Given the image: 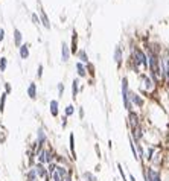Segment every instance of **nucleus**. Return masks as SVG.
Returning a JSON list of instances; mask_svg holds the SVG:
<instances>
[{"mask_svg":"<svg viewBox=\"0 0 169 181\" xmlns=\"http://www.w3.org/2000/svg\"><path fill=\"white\" fill-rule=\"evenodd\" d=\"M139 93H142L143 96L145 94H151L157 90V85L154 84V81L149 78L148 73H139Z\"/></svg>","mask_w":169,"mask_h":181,"instance_id":"f257e3e1","label":"nucleus"},{"mask_svg":"<svg viewBox=\"0 0 169 181\" xmlns=\"http://www.w3.org/2000/svg\"><path fill=\"white\" fill-rule=\"evenodd\" d=\"M129 89H131L129 87V78H128L127 75H124L121 78V96H122V105H124V108H125L127 113L134 110V107H133V104L129 102V97H128Z\"/></svg>","mask_w":169,"mask_h":181,"instance_id":"f03ea898","label":"nucleus"},{"mask_svg":"<svg viewBox=\"0 0 169 181\" xmlns=\"http://www.w3.org/2000/svg\"><path fill=\"white\" fill-rule=\"evenodd\" d=\"M128 97H129V102L133 104V107H134L136 111H143V110H145L148 100H146V97H145L142 93L129 89V91H128Z\"/></svg>","mask_w":169,"mask_h":181,"instance_id":"7ed1b4c3","label":"nucleus"},{"mask_svg":"<svg viewBox=\"0 0 169 181\" xmlns=\"http://www.w3.org/2000/svg\"><path fill=\"white\" fill-rule=\"evenodd\" d=\"M143 123H145V117L140 116L139 111L133 110V111L127 113V126H128V130L137 128V126H140V125H143Z\"/></svg>","mask_w":169,"mask_h":181,"instance_id":"20e7f679","label":"nucleus"},{"mask_svg":"<svg viewBox=\"0 0 169 181\" xmlns=\"http://www.w3.org/2000/svg\"><path fill=\"white\" fill-rule=\"evenodd\" d=\"M35 140H37V143H38V146H37V151H41L44 146H47L49 145V136H47V130H46V126L44 125H40L38 128H37V133H35ZM35 151V152H37Z\"/></svg>","mask_w":169,"mask_h":181,"instance_id":"39448f33","label":"nucleus"},{"mask_svg":"<svg viewBox=\"0 0 169 181\" xmlns=\"http://www.w3.org/2000/svg\"><path fill=\"white\" fill-rule=\"evenodd\" d=\"M113 61L114 64L117 66V69H122L124 62H125V56H124V47L121 44L114 46V50H113Z\"/></svg>","mask_w":169,"mask_h":181,"instance_id":"423d86ee","label":"nucleus"},{"mask_svg":"<svg viewBox=\"0 0 169 181\" xmlns=\"http://www.w3.org/2000/svg\"><path fill=\"white\" fill-rule=\"evenodd\" d=\"M145 171L149 177V181H163V175H162L160 169H156V168H151V166L145 164Z\"/></svg>","mask_w":169,"mask_h":181,"instance_id":"0eeeda50","label":"nucleus"},{"mask_svg":"<svg viewBox=\"0 0 169 181\" xmlns=\"http://www.w3.org/2000/svg\"><path fill=\"white\" fill-rule=\"evenodd\" d=\"M37 14H38V17H40V25H41V28L46 29V31H50V29H52V23H50V18H49L47 12H46L43 8H40Z\"/></svg>","mask_w":169,"mask_h":181,"instance_id":"6e6552de","label":"nucleus"},{"mask_svg":"<svg viewBox=\"0 0 169 181\" xmlns=\"http://www.w3.org/2000/svg\"><path fill=\"white\" fill-rule=\"evenodd\" d=\"M72 58V52H70V46L67 41H61V62L63 64H69Z\"/></svg>","mask_w":169,"mask_h":181,"instance_id":"1a4fd4ad","label":"nucleus"},{"mask_svg":"<svg viewBox=\"0 0 169 181\" xmlns=\"http://www.w3.org/2000/svg\"><path fill=\"white\" fill-rule=\"evenodd\" d=\"M70 52H72V56L78 52V49H79V35H78V31L76 29H72V38H70Z\"/></svg>","mask_w":169,"mask_h":181,"instance_id":"9d476101","label":"nucleus"},{"mask_svg":"<svg viewBox=\"0 0 169 181\" xmlns=\"http://www.w3.org/2000/svg\"><path fill=\"white\" fill-rule=\"evenodd\" d=\"M70 91H72V99L76 100L79 93L83 91V85H81V79L79 78H73L72 81V85H70Z\"/></svg>","mask_w":169,"mask_h":181,"instance_id":"9b49d317","label":"nucleus"},{"mask_svg":"<svg viewBox=\"0 0 169 181\" xmlns=\"http://www.w3.org/2000/svg\"><path fill=\"white\" fill-rule=\"evenodd\" d=\"M26 94L31 100H37L38 99V85L35 81H31L26 87Z\"/></svg>","mask_w":169,"mask_h":181,"instance_id":"f8f14e48","label":"nucleus"},{"mask_svg":"<svg viewBox=\"0 0 169 181\" xmlns=\"http://www.w3.org/2000/svg\"><path fill=\"white\" fill-rule=\"evenodd\" d=\"M69 151H70V158L73 161L78 160L76 155V140H75V133H69Z\"/></svg>","mask_w":169,"mask_h":181,"instance_id":"ddd939ff","label":"nucleus"},{"mask_svg":"<svg viewBox=\"0 0 169 181\" xmlns=\"http://www.w3.org/2000/svg\"><path fill=\"white\" fill-rule=\"evenodd\" d=\"M49 113L53 119L60 117V100L58 99H50L49 100Z\"/></svg>","mask_w":169,"mask_h":181,"instance_id":"4468645a","label":"nucleus"},{"mask_svg":"<svg viewBox=\"0 0 169 181\" xmlns=\"http://www.w3.org/2000/svg\"><path fill=\"white\" fill-rule=\"evenodd\" d=\"M17 50H18V58L20 59H23V61L29 59V56H31V44L29 43H23Z\"/></svg>","mask_w":169,"mask_h":181,"instance_id":"2eb2a0df","label":"nucleus"},{"mask_svg":"<svg viewBox=\"0 0 169 181\" xmlns=\"http://www.w3.org/2000/svg\"><path fill=\"white\" fill-rule=\"evenodd\" d=\"M55 163H56V164H61V166H66V168H73V160H72L69 155H61V154H56Z\"/></svg>","mask_w":169,"mask_h":181,"instance_id":"dca6fc26","label":"nucleus"},{"mask_svg":"<svg viewBox=\"0 0 169 181\" xmlns=\"http://www.w3.org/2000/svg\"><path fill=\"white\" fill-rule=\"evenodd\" d=\"M75 72H76V78H79V79H88L85 64L79 62V61H76V62H75Z\"/></svg>","mask_w":169,"mask_h":181,"instance_id":"f3484780","label":"nucleus"},{"mask_svg":"<svg viewBox=\"0 0 169 181\" xmlns=\"http://www.w3.org/2000/svg\"><path fill=\"white\" fill-rule=\"evenodd\" d=\"M12 41H14V46H15L17 49L25 43V41H23V32H21L18 28H14V29H12Z\"/></svg>","mask_w":169,"mask_h":181,"instance_id":"a211bd4d","label":"nucleus"},{"mask_svg":"<svg viewBox=\"0 0 169 181\" xmlns=\"http://www.w3.org/2000/svg\"><path fill=\"white\" fill-rule=\"evenodd\" d=\"M34 169H35V172H37V175H38V180H44L49 174H47V169H46V164H43V163H35L34 164Z\"/></svg>","mask_w":169,"mask_h":181,"instance_id":"6ab92c4d","label":"nucleus"},{"mask_svg":"<svg viewBox=\"0 0 169 181\" xmlns=\"http://www.w3.org/2000/svg\"><path fill=\"white\" fill-rule=\"evenodd\" d=\"M159 149H157V146H152V145H149L146 149H145V163L146 164H149L151 163V160H152V157L156 155V152H157Z\"/></svg>","mask_w":169,"mask_h":181,"instance_id":"aec40b11","label":"nucleus"},{"mask_svg":"<svg viewBox=\"0 0 169 181\" xmlns=\"http://www.w3.org/2000/svg\"><path fill=\"white\" fill-rule=\"evenodd\" d=\"M75 56H76V59H78L79 62H83V64L90 62V56H88L87 50H85V49H83V47H79V49H78V52L75 53Z\"/></svg>","mask_w":169,"mask_h":181,"instance_id":"412c9836","label":"nucleus"},{"mask_svg":"<svg viewBox=\"0 0 169 181\" xmlns=\"http://www.w3.org/2000/svg\"><path fill=\"white\" fill-rule=\"evenodd\" d=\"M25 181H38V175H37L34 166L32 168H26V171H25Z\"/></svg>","mask_w":169,"mask_h":181,"instance_id":"4be33fe9","label":"nucleus"},{"mask_svg":"<svg viewBox=\"0 0 169 181\" xmlns=\"http://www.w3.org/2000/svg\"><path fill=\"white\" fill-rule=\"evenodd\" d=\"M165 53V75H163V82L166 84L169 89V52H163Z\"/></svg>","mask_w":169,"mask_h":181,"instance_id":"5701e85b","label":"nucleus"},{"mask_svg":"<svg viewBox=\"0 0 169 181\" xmlns=\"http://www.w3.org/2000/svg\"><path fill=\"white\" fill-rule=\"evenodd\" d=\"M79 180H84V181H99V178L91 172V171H83L81 172V178Z\"/></svg>","mask_w":169,"mask_h":181,"instance_id":"b1692460","label":"nucleus"},{"mask_svg":"<svg viewBox=\"0 0 169 181\" xmlns=\"http://www.w3.org/2000/svg\"><path fill=\"white\" fill-rule=\"evenodd\" d=\"M85 69H87L88 79H94V76H96V67H94V64L90 61V62H87V64H85Z\"/></svg>","mask_w":169,"mask_h":181,"instance_id":"393cba45","label":"nucleus"},{"mask_svg":"<svg viewBox=\"0 0 169 181\" xmlns=\"http://www.w3.org/2000/svg\"><path fill=\"white\" fill-rule=\"evenodd\" d=\"M75 113H76V107H75L73 104H67V105L64 107V116H66V117L70 119Z\"/></svg>","mask_w":169,"mask_h":181,"instance_id":"a878e982","label":"nucleus"},{"mask_svg":"<svg viewBox=\"0 0 169 181\" xmlns=\"http://www.w3.org/2000/svg\"><path fill=\"white\" fill-rule=\"evenodd\" d=\"M6 99H8V94L3 91V93L0 94V114L5 113V108H6Z\"/></svg>","mask_w":169,"mask_h":181,"instance_id":"bb28decb","label":"nucleus"},{"mask_svg":"<svg viewBox=\"0 0 169 181\" xmlns=\"http://www.w3.org/2000/svg\"><path fill=\"white\" fill-rule=\"evenodd\" d=\"M8 64H9L8 58L6 56H0V73H5L8 70Z\"/></svg>","mask_w":169,"mask_h":181,"instance_id":"cd10ccee","label":"nucleus"},{"mask_svg":"<svg viewBox=\"0 0 169 181\" xmlns=\"http://www.w3.org/2000/svg\"><path fill=\"white\" fill-rule=\"evenodd\" d=\"M64 93H66V85H64V82H58V84H56V96H58V99H61V97L64 96Z\"/></svg>","mask_w":169,"mask_h":181,"instance_id":"c85d7f7f","label":"nucleus"},{"mask_svg":"<svg viewBox=\"0 0 169 181\" xmlns=\"http://www.w3.org/2000/svg\"><path fill=\"white\" fill-rule=\"evenodd\" d=\"M116 169H117V172H119V175H121V178H122V181H128L127 172L124 171V166H122L121 163H116Z\"/></svg>","mask_w":169,"mask_h":181,"instance_id":"c756f323","label":"nucleus"},{"mask_svg":"<svg viewBox=\"0 0 169 181\" xmlns=\"http://www.w3.org/2000/svg\"><path fill=\"white\" fill-rule=\"evenodd\" d=\"M29 17H31L32 23H34L37 28H41V25H40V17H38V14H37V12H31V14H29Z\"/></svg>","mask_w":169,"mask_h":181,"instance_id":"7c9ffc66","label":"nucleus"},{"mask_svg":"<svg viewBox=\"0 0 169 181\" xmlns=\"http://www.w3.org/2000/svg\"><path fill=\"white\" fill-rule=\"evenodd\" d=\"M76 113H78V117H79V120H84L85 117V110L83 105H79V107H76Z\"/></svg>","mask_w":169,"mask_h":181,"instance_id":"2f4dec72","label":"nucleus"},{"mask_svg":"<svg viewBox=\"0 0 169 181\" xmlns=\"http://www.w3.org/2000/svg\"><path fill=\"white\" fill-rule=\"evenodd\" d=\"M43 75H44V66H43V64H38V67H37V79H38V81L43 79Z\"/></svg>","mask_w":169,"mask_h":181,"instance_id":"473e14b6","label":"nucleus"},{"mask_svg":"<svg viewBox=\"0 0 169 181\" xmlns=\"http://www.w3.org/2000/svg\"><path fill=\"white\" fill-rule=\"evenodd\" d=\"M46 169H47V174H49V175H52V174L55 172V169H56V163L53 161V163H49V164H46Z\"/></svg>","mask_w":169,"mask_h":181,"instance_id":"72a5a7b5","label":"nucleus"},{"mask_svg":"<svg viewBox=\"0 0 169 181\" xmlns=\"http://www.w3.org/2000/svg\"><path fill=\"white\" fill-rule=\"evenodd\" d=\"M3 91H5L8 96L12 93V85H11V82H8V81H6V82H3Z\"/></svg>","mask_w":169,"mask_h":181,"instance_id":"f704fd0d","label":"nucleus"},{"mask_svg":"<svg viewBox=\"0 0 169 181\" xmlns=\"http://www.w3.org/2000/svg\"><path fill=\"white\" fill-rule=\"evenodd\" d=\"M67 123H69V117H66V116L63 114V116H61V128L66 130V128H67Z\"/></svg>","mask_w":169,"mask_h":181,"instance_id":"c9c22d12","label":"nucleus"},{"mask_svg":"<svg viewBox=\"0 0 169 181\" xmlns=\"http://www.w3.org/2000/svg\"><path fill=\"white\" fill-rule=\"evenodd\" d=\"M37 146H38V143H37V140H32V141L29 143V146H28V149H31V151H37Z\"/></svg>","mask_w":169,"mask_h":181,"instance_id":"e433bc0d","label":"nucleus"},{"mask_svg":"<svg viewBox=\"0 0 169 181\" xmlns=\"http://www.w3.org/2000/svg\"><path fill=\"white\" fill-rule=\"evenodd\" d=\"M64 181H76V178H75V171H72V172L64 178Z\"/></svg>","mask_w":169,"mask_h":181,"instance_id":"4c0bfd02","label":"nucleus"},{"mask_svg":"<svg viewBox=\"0 0 169 181\" xmlns=\"http://www.w3.org/2000/svg\"><path fill=\"white\" fill-rule=\"evenodd\" d=\"M127 177H128V181H137V180H136V177H134V174H133V172H129V171L127 172Z\"/></svg>","mask_w":169,"mask_h":181,"instance_id":"58836bf2","label":"nucleus"},{"mask_svg":"<svg viewBox=\"0 0 169 181\" xmlns=\"http://www.w3.org/2000/svg\"><path fill=\"white\" fill-rule=\"evenodd\" d=\"M5 35H6L5 29H3V28H0V43H2V41H5Z\"/></svg>","mask_w":169,"mask_h":181,"instance_id":"ea45409f","label":"nucleus"},{"mask_svg":"<svg viewBox=\"0 0 169 181\" xmlns=\"http://www.w3.org/2000/svg\"><path fill=\"white\" fill-rule=\"evenodd\" d=\"M94 151H96V154L101 157V148H99V145H98V143H94Z\"/></svg>","mask_w":169,"mask_h":181,"instance_id":"a19ab883","label":"nucleus"},{"mask_svg":"<svg viewBox=\"0 0 169 181\" xmlns=\"http://www.w3.org/2000/svg\"><path fill=\"white\" fill-rule=\"evenodd\" d=\"M6 140V137H5V134H2V131H0V143H3Z\"/></svg>","mask_w":169,"mask_h":181,"instance_id":"79ce46f5","label":"nucleus"},{"mask_svg":"<svg viewBox=\"0 0 169 181\" xmlns=\"http://www.w3.org/2000/svg\"><path fill=\"white\" fill-rule=\"evenodd\" d=\"M76 181H84V180H76Z\"/></svg>","mask_w":169,"mask_h":181,"instance_id":"37998d69","label":"nucleus"}]
</instances>
